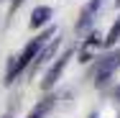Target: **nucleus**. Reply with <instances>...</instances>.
Here are the masks:
<instances>
[{
	"label": "nucleus",
	"mask_w": 120,
	"mask_h": 118,
	"mask_svg": "<svg viewBox=\"0 0 120 118\" xmlns=\"http://www.w3.org/2000/svg\"><path fill=\"white\" fill-rule=\"evenodd\" d=\"M51 36H54V28H49L46 33L36 36V39H33V41H31V44H28V46L18 54V57H13V62L8 64V72H5V85H10V82H13V80H15V77H18L26 67H28V64H31V59H36V54L41 51V46L46 44Z\"/></svg>",
	"instance_id": "nucleus-1"
},
{
	"label": "nucleus",
	"mask_w": 120,
	"mask_h": 118,
	"mask_svg": "<svg viewBox=\"0 0 120 118\" xmlns=\"http://www.w3.org/2000/svg\"><path fill=\"white\" fill-rule=\"evenodd\" d=\"M118 64H120V54H107V57H102V59L97 62V67H95V80H97V85L107 82L110 74L115 72Z\"/></svg>",
	"instance_id": "nucleus-2"
},
{
	"label": "nucleus",
	"mask_w": 120,
	"mask_h": 118,
	"mask_svg": "<svg viewBox=\"0 0 120 118\" xmlns=\"http://www.w3.org/2000/svg\"><path fill=\"white\" fill-rule=\"evenodd\" d=\"M69 59H72V51H67V54H61V57L56 59V64L46 72V77H44V82H41V87H44V90H51V87H54V82L61 77V72H64V67H67V62H69Z\"/></svg>",
	"instance_id": "nucleus-3"
},
{
	"label": "nucleus",
	"mask_w": 120,
	"mask_h": 118,
	"mask_svg": "<svg viewBox=\"0 0 120 118\" xmlns=\"http://www.w3.org/2000/svg\"><path fill=\"white\" fill-rule=\"evenodd\" d=\"M100 5H102L100 0H90V3H87V5L82 8V16H79V23H77V28H79V31H84L87 26L92 23V18H95V13L100 10Z\"/></svg>",
	"instance_id": "nucleus-4"
},
{
	"label": "nucleus",
	"mask_w": 120,
	"mask_h": 118,
	"mask_svg": "<svg viewBox=\"0 0 120 118\" xmlns=\"http://www.w3.org/2000/svg\"><path fill=\"white\" fill-rule=\"evenodd\" d=\"M56 49H59V39L54 36V41H49L46 46H41V51L36 54V62H33V69H36V67H41V64H46L49 59L54 57V51H56Z\"/></svg>",
	"instance_id": "nucleus-5"
},
{
	"label": "nucleus",
	"mask_w": 120,
	"mask_h": 118,
	"mask_svg": "<svg viewBox=\"0 0 120 118\" xmlns=\"http://www.w3.org/2000/svg\"><path fill=\"white\" fill-rule=\"evenodd\" d=\"M51 18V8H46V5H38L33 13H31V26L33 28H38V26H44Z\"/></svg>",
	"instance_id": "nucleus-6"
},
{
	"label": "nucleus",
	"mask_w": 120,
	"mask_h": 118,
	"mask_svg": "<svg viewBox=\"0 0 120 118\" xmlns=\"http://www.w3.org/2000/svg\"><path fill=\"white\" fill-rule=\"evenodd\" d=\"M51 105H54V98H46V100H41V103L33 108V113H31L28 118H44L49 110H51Z\"/></svg>",
	"instance_id": "nucleus-7"
},
{
	"label": "nucleus",
	"mask_w": 120,
	"mask_h": 118,
	"mask_svg": "<svg viewBox=\"0 0 120 118\" xmlns=\"http://www.w3.org/2000/svg\"><path fill=\"white\" fill-rule=\"evenodd\" d=\"M118 39H120V18L112 23V28H110V33L105 36V46H112V44H118Z\"/></svg>",
	"instance_id": "nucleus-8"
},
{
	"label": "nucleus",
	"mask_w": 120,
	"mask_h": 118,
	"mask_svg": "<svg viewBox=\"0 0 120 118\" xmlns=\"http://www.w3.org/2000/svg\"><path fill=\"white\" fill-rule=\"evenodd\" d=\"M3 118H10V113H8V116H3Z\"/></svg>",
	"instance_id": "nucleus-9"
},
{
	"label": "nucleus",
	"mask_w": 120,
	"mask_h": 118,
	"mask_svg": "<svg viewBox=\"0 0 120 118\" xmlns=\"http://www.w3.org/2000/svg\"><path fill=\"white\" fill-rule=\"evenodd\" d=\"M90 118H97V113H95V116H90Z\"/></svg>",
	"instance_id": "nucleus-10"
},
{
	"label": "nucleus",
	"mask_w": 120,
	"mask_h": 118,
	"mask_svg": "<svg viewBox=\"0 0 120 118\" xmlns=\"http://www.w3.org/2000/svg\"><path fill=\"white\" fill-rule=\"evenodd\" d=\"M115 3H118V5H120V0H115Z\"/></svg>",
	"instance_id": "nucleus-11"
}]
</instances>
